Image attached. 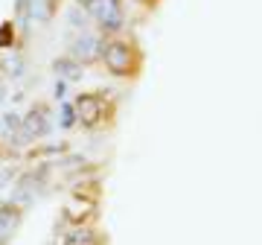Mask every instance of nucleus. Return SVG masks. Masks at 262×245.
Wrapping results in <instances>:
<instances>
[{"instance_id":"1","label":"nucleus","mask_w":262,"mask_h":245,"mask_svg":"<svg viewBox=\"0 0 262 245\" xmlns=\"http://www.w3.org/2000/svg\"><path fill=\"white\" fill-rule=\"evenodd\" d=\"M102 58H105V65H108V70L117 73V76L131 73V67H134V53H131V47L122 44V41H111V44L105 47Z\"/></svg>"},{"instance_id":"2","label":"nucleus","mask_w":262,"mask_h":245,"mask_svg":"<svg viewBox=\"0 0 262 245\" xmlns=\"http://www.w3.org/2000/svg\"><path fill=\"white\" fill-rule=\"evenodd\" d=\"M88 9L105 29H120L122 27V6L120 0H88Z\"/></svg>"},{"instance_id":"3","label":"nucleus","mask_w":262,"mask_h":245,"mask_svg":"<svg viewBox=\"0 0 262 245\" xmlns=\"http://www.w3.org/2000/svg\"><path fill=\"white\" fill-rule=\"evenodd\" d=\"M99 114H102V103H99V96H94V94L76 96V117H79L82 122L94 126V122L99 120Z\"/></svg>"},{"instance_id":"4","label":"nucleus","mask_w":262,"mask_h":245,"mask_svg":"<svg viewBox=\"0 0 262 245\" xmlns=\"http://www.w3.org/2000/svg\"><path fill=\"white\" fill-rule=\"evenodd\" d=\"M44 129H47V122H44L41 111H32L27 120H24V134H27V137H38V134H44Z\"/></svg>"},{"instance_id":"5","label":"nucleus","mask_w":262,"mask_h":245,"mask_svg":"<svg viewBox=\"0 0 262 245\" xmlns=\"http://www.w3.org/2000/svg\"><path fill=\"white\" fill-rule=\"evenodd\" d=\"M73 56L82 58V62H94V58H96V41H94V38H82V41H76Z\"/></svg>"},{"instance_id":"6","label":"nucleus","mask_w":262,"mask_h":245,"mask_svg":"<svg viewBox=\"0 0 262 245\" xmlns=\"http://www.w3.org/2000/svg\"><path fill=\"white\" fill-rule=\"evenodd\" d=\"M56 67L61 70V76H67V79H79V65L76 62H56Z\"/></svg>"},{"instance_id":"7","label":"nucleus","mask_w":262,"mask_h":245,"mask_svg":"<svg viewBox=\"0 0 262 245\" xmlns=\"http://www.w3.org/2000/svg\"><path fill=\"white\" fill-rule=\"evenodd\" d=\"M67 245H94V236L91 234H79V236H73Z\"/></svg>"}]
</instances>
